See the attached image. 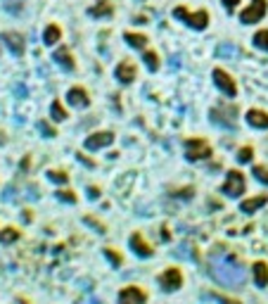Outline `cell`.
Masks as SVG:
<instances>
[{
  "instance_id": "obj_1",
  "label": "cell",
  "mask_w": 268,
  "mask_h": 304,
  "mask_svg": "<svg viewBox=\"0 0 268 304\" xmlns=\"http://www.w3.org/2000/svg\"><path fill=\"white\" fill-rule=\"evenodd\" d=\"M211 273L214 278H218L221 283H242L244 280V271L237 264H232L228 257L221 261H216V257L211 259Z\"/></svg>"
},
{
  "instance_id": "obj_2",
  "label": "cell",
  "mask_w": 268,
  "mask_h": 304,
  "mask_svg": "<svg viewBox=\"0 0 268 304\" xmlns=\"http://www.w3.org/2000/svg\"><path fill=\"white\" fill-rule=\"evenodd\" d=\"M173 17H178V19H183L188 27H192V29H206V24H209V12L206 10H199V12H190L188 8H176L173 10Z\"/></svg>"
},
{
  "instance_id": "obj_3",
  "label": "cell",
  "mask_w": 268,
  "mask_h": 304,
  "mask_svg": "<svg viewBox=\"0 0 268 304\" xmlns=\"http://www.w3.org/2000/svg\"><path fill=\"white\" fill-rule=\"evenodd\" d=\"M211 155V145L206 143L204 138H188L185 140V157L190 162H199V160H206Z\"/></svg>"
},
{
  "instance_id": "obj_4",
  "label": "cell",
  "mask_w": 268,
  "mask_h": 304,
  "mask_svg": "<svg viewBox=\"0 0 268 304\" xmlns=\"http://www.w3.org/2000/svg\"><path fill=\"white\" fill-rule=\"evenodd\" d=\"M266 10H268V3H266V0H251L249 8L242 10L240 22H242V24H256V22H261V19H263Z\"/></svg>"
},
{
  "instance_id": "obj_5",
  "label": "cell",
  "mask_w": 268,
  "mask_h": 304,
  "mask_svg": "<svg viewBox=\"0 0 268 304\" xmlns=\"http://www.w3.org/2000/svg\"><path fill=\"white\" fill-rule=\"evenodd\" d=\"M223 193L228 197H240L244 193V176H242L237 169H230L228 176H225V183H223Z\"/></svg>"
},
{
  "instance_id": "obj_6",
  "label": "cell",
  "mask_w": 268,
  "mask_h": 304,
  "mask_svg": "<svg viewBox=\"0 0 268 304\" xmlns=\"http://www.w3.org/2000/svg\"><path fill=\"white\" fill-rule=\"evenodd\" d=\"M159 285H161V290H166V292L178 290V287L183 285V273H180V268H176V266L166 268V271L159 276Z\"/></svg>"
},
{
  "instance_id": "obj_7",
  "label": "cell",
  "mask_w": 268,
  "mask_h": 304,
  "mask_svg": "<svg viewBox=\"0 0 268 304\" xmlns=\"http://www.w3.org/2000/svg\"><path fill=\"white\" fill-rule=\"evenodd\" d=\"M214 83L223 90L228 98H235V95H237V86H235L232 76L225 72V69H214Z\"/></svg>"
},
{
  "instance_id": "obj_8",
  "label": "cell",
  "mask_w": 268,
  "mask_h": 304,
  "mask_svg": "<svg viewBox=\"0 0 268 304\" xmlns=\"http://www.w3.org/2000/svg\"><path fill=\"white\" fill-rule=\"evenodd\" d=\"M114 143V133L112 131H98L86 138V150H100V147H107V145Z\"/></svg>"
},
{
  "instance_id": "obj_9",
  "label": "cell",
  "mask_w": 268,
  "mask_h": 304,
  "mask_svg": "<svg viewBox=\"0 0 268 304\" xmlns=\"http://www.w3.org/2000/svg\"><path fill=\"white\" fill-rule=\"evenodd\" d=\"M119 302H131V304H143V302H147V292H145L143 287H138V285H128V287H124L121 292H119Z\"/></svg>"
},
{
  "instance_id": "obj_10",
  "label": "cell",
  "mask_w": 268,
  "mask_h": 304,
  "mask_svg": "<svg viewBox=\"0 0 268 304\" xmlns=\"http://www.w3.org/2000/svg\"><path fill=\"white\" fill-rule=\"evenodd\" d=\"M3 41H5V45L10 48V53L12 55H17V57H22L24 55V36L22 34H15V31H5L3 34Z\"/></svg>"
},
{
  "instance_id": "obj_11",
  "label": "cell",
  "mask_w": 268,
  "mask_h": 304,
  "mask_svg": "<svg viewBox=\"0 0 268 304\" xmlns=\"http://www.w3.org/2000/svg\"><path fill=\"white\" fill-rule=\"evenodd\" d=\"M67 98H69V105H74V107H88V105H90L88 93H86V88H81V86L69 88Z\"/></svg>"
},
{
  "instance_id": "obj_12",
  "label": "cell",
  "mask_w": 268,
  "mask_h": 304,
  "mask_svg": "<svg viewBox=\"0 0 268 304\" xmlns=\"http://www.w3.org/2000/svg\"><path fill=\"white\" fill-rule=\"evenodd\" d=\"M131 247L135 250V254L138 257H152V245L150 242H145V238H143V233H133L131 235Z\"/></svg>"
},
{
  "instance_id": "obj_13",
  "label": "cell",
  "mask_w": 268,
  "mask_h": 304,
  "mask_svg": "<svg viewBox=\"0 0 268 304\" xmlns=\"http://www.w3.org/2000/svg\"><path fill=\"white\" fill-rule=\"evenodd\" d=\"M88 15L90 17H95V19L112 17V15H114V5H112V0H98V3L88 10Z\"/></svg>"
},
{
  "instance_id": "obj_14",
  "label": "cell",
  "mask_w": 268,
  "mask_h": 304,
  "mask_svg": "<svg viewBox=\"0 0 268 304\" xmlns=\"http://www.w3.org/2000/svg\"><path fill=\"white\" fill-rule=\"evenodd\" d=\"M247 124L254 128H268V112L263 109H249L247 112Z\"/></svg>"
},
{
  "instance_id": "obj_15",
  "label": "cell",
  "mask_w": 268,
  "mask_h": 304,
  "mask_svg": "<svg viewBox=\"0 0 268 304\" xmlns=\"http://www.w3.org/2000/svg\"><path fill=\"white\" fill-rule=\"evenodd\" d=\"M55 62L60 64L62 69H67V72H72L74 67H76V62H74V57L72 53L67 50V48H60V50H55V57H53Z\"/></svg>"
},
{
  "instance_id": "obj_16",
  "label": "cell",
  "mask_w": 268,
  "mask_h": 304,
  "mask_svg": "<svg viewBox=\"0 0 268 304\" xmlns=\"http://www.w3.org/2000/svg\"><path fill=\"white\" fill-rule=\"evenodd\" d=\"M114 76L121 81V83H131V81L135 79V67L131 62H121L114 69Z\"/></svg>"
},
{
  "instance_id": "obj_17",
  "label": "cell",
  "mask_w": 268,
  "mask_h": 304,
  "mask_svg": "<svg viewBox=\"0 0 268 304\" xmlns=\"http://www.w3.org/2000/svg\"><path fill=\"white\" fill-rule=\"evenodd\" d=\"M268 202V195H256V197H249V200H242L240 209L244 214H251V212H256L259 207H263Z\"/></svg>"
},
{
  "instance_id": "obj_18",
  "label": "cell",
  "mask_w": 268,
  "mask_h": 304,
  "mask_svg": "<svg viewBox=\"0 0 268 304\" xmlns=\"http://www.w3.org/2000/svg\"><path fill=\"white\" fill-rule=\"evenodd\" d=\"M251 268H254V280H256V285L266 287L268 285V264L266 261H256Z\"/></svg>"
},
{
  "instance_id": "obj_19",
  "label": "cell",
  "mask_w": 268,
  "mask_h": 304,
  "mask_svg": "<svg viewBox=\"0 0 268 304\" xmlns=\"http://www.w3.org/2000/svg\"><path fill=\"white\" fill-rule=\"evenodd\" d=\"M60 38H62V29L57 27V24H50V27L45 29V34H43V43L45 45H55Z\"/></svg>"
},
{
  "instance_id": "obj_20",
  "label": "cell",
  "mask_w": 268,
  "mask_h": 304,
  "mask_svg": "<svg viewBox=\"0 0 268 304\" xmlns=\"http://www.w3.org/2000/svg\"><path fill=\"white\" fill-rule=\"evenodd\" d=\"M124 38L131 48H145V45H147V36H143V34H131V31H126Z\"/></svg>"
},
{
  "instance_id": "obj_21",
  "label": "cell",
  "mask_w": 268,
  "mask_h": 304,
  "mask_svg": "<svg viewBox=\"0 0 268 304\" xmlns=\"http://www.w3.org/2000/svg\"><path fill=\"white\" fill-rule=\"evenodd\" d=\"M143 60H145V64H147L150 72H157V69H159V55L154 53V50H145Z\"/></svg>"
},
{
  "instance_id": "obj_22",
  "label": "cell",
  "mask_w": 268,
  "mask_h": 304,
  "mask_svg": "<svg viewBox=\"0 0 268 304\" xmlns=\"http://www.w3.org/2000/svg\"><path fill=\"white\" fill-rule=\"evenodd\" d=\"M50 114H53V121H64L67 119V109L62 107L60 100H55L53 105H50Z\"/></svg>"
},
{
  "instance_id": "obj_23",
  "label": "cell",
  "mask_w": 268,
  "mask_h": 304,
  "mask_svg": "<svg viewBox=\"0 0 268 304\" xmlns=\"http://www.w3.org/2000/svg\"><path fill=\"white\" fill-rule=\"evenodd\" d=\"M254 45H256V48H261V50H268V29H263V31H256V34H254Z\"/></svg>"
},
{
  "instance_id": "obj_24",
  "label": "cell",
  "mask_w": 268,
  "mask_h": 304,
  "mask_svg": "<svg viewBox=\"0 0 268 304\" xmlns=\"http://www.w3.org/2000/svg\"><path fill=\"white\" fill-rule=\"evenodd\" d=\"M105 257H107L114 266H121V264H124V257H121L116 250H112V247H105Z\"/></svg>"
},
{
  "instance_id": "obj_25",
  "label": "cell",
  "mask_w": 268,
  "mask_h": 304,
  "mask_svg": "<svg viewBox=\"0 0 268 304\" xmlns=\"http://www.w3.org/2000/svg\"><path fill=\"white\" fill-rule=\"evenodd\" d=\"M19 238V231L17 228H5L0 233V242H15Z\"/></svg>"
},
{
  "instance_id": "obj_26",
  "label": "cell",
  "mask_w": 268,
  "mask_h": 304,
  "mask_svg": "<svg viewBox=\"0 0 268 304\" xmlns=\"http://www.w3.org/2000/svg\"><path fill=\"white\" fill-rule=\"evenodd\" d=\"M251 174H254V176H256L261 183H266V186H268V167H263V164H256Z\"/></svg>"
},
{
  "instance_id": "obj_27",
  "label": "cell",
  "mask_w": 268,
  "mask_h": 304,
  "mask_svg": "<svg viewBox=\"0 0 268 304\" xmlns=\"http://www.w3.org/2000/svg\"><path fill=\"white\" fill-rule=\"evenodd\" d=\"M251 155H254V150H251L249 145H247V147H240V152H237V162H251Z\"/></svg>"
},
{
  "instance_id": "obj_28",
  "label": "cell",
  "mask_w": 268,
  "mask_h": 304,
  "mask_svg": "<svg viewBox=\"0 0 268 304\" xmlns=\"http://www.w3.org/2000/svg\"><path fill=\"white\" fill-rule=\"evenodd\" d=\"M48 176H50V181H55V183H67V181H69V176H67L64 171H50Z\"/></svg>"
},
{
  "instance_id": "obj_29",
  "label": "cell",
  "mask_w": 268,
  "mask_h": 304,
  "mask_svg": "<svg viewBox=\"0 0 268 304\" xmlns=\"http://www.w3.org/2000/svg\"><path fill=\"white\" fill-rule=\"evenodd\" d=\"M57 197L62 202H76V193H72V190H57Z\"/></svg>"
},
{
  "instance_id": "obj_30",
  "label": "cell",
  "mask_w": 268,
  "mask_h": 304,
  "mask_svg": "<svg viewBox=\"0 0 268 304\" xmlns=\"http://www.w3.org/2000/svg\"><path fill=\"white\" fill-rule=\"evenodd\" d=\"M192 193H195V188H180L178 193H173V195H178V197H185V200H190V197H192Z\"/></svg>"
},
{
  "instance_id": "obj_31",
  "label": "cell",
  "mask_w": 268,
  "mask_h": 304,
  "mask_svg": "<svg viewBox=\"0 0 268 304\" xmlns=\"http://www.w3.org/2000/svg\"><path fill=\"white\" fill-rule=\"evenodd\" d=\"M41 131H43V133L48 135V138H53V135H57V131H55V128H50V126L45 124V121H41Z\"/></svg>"
},
{
  "instance_id": "obj_32",
  "label": "cell",
  "mask_w": 268,
  "mask_h": 304,
  "mask_svg": "<svg viewBox=\"0 0 268 304\" xmlns=\"http://www.w3.org/2000/svg\"><path fill=\"white\" fill-rule=\"evenodd\" d=\"M86 224H90V226H98V228H100V233H107V228H105V226L100 224V221H95L93 216H86Z\"/></svg>"
},
{
  "instance_id": "obj_33",
  "label": "cell",
  "mask_w": 268,
  "mask_h": 304,
  "mask_svg": "<svg viewBox=\"0 0 268 304\" xmlns=\"http://www.w3.org/2000/svg\"><path fill=\"white\" fill-rule=\"evenodd\" d=\"M221 3H223V8L228 10V12H232V10L237 8V3H240V0H221Z\"/></svg>"
},
{
  "instance_id": "obj_34",
  "label": "cell",
  "mask_w": 268,
  "mask_h": 304,
  "mask_svg": "<svg viewBox=\"0 0 268 304\" xmlns=\"http://www.w3.org/2000/svg\"><path fill=\"white\" fill-rule=\"evenodd\" d=\"M225 53H228V55H235L237 50H235V48H230V45H221V48H218V55H225Z\"/></svg>"
},
{
  "instance_id": "obj_35",
  "label": "cell",
  "mask_w": 268,
  "mask_h": 304,
  "mask_svg": "<svg viewBox=\"0 0 268 304\" xmlns=\"http://www.w3.org/2000/svg\"><path fill=\"white\" fill-rule=\"evenodd\" d=\"M88 197H90V200L100 197V188H88Z\"/></svg>"
}]
</instances>
